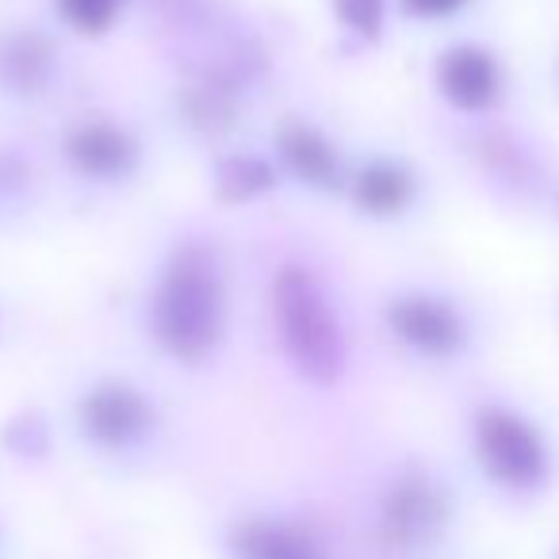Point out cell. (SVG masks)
<instances>
[{"instance_id":"6da1fadb","label":"cell","mask_w":559,"mask_h":559,"mask_svg":"<svg viewBox=\"0 0 559 559\" xmlns=\"http://www.w3.org/2000/svg\"><path fill=\"white\" fill-rule=\"evenodd\" d=\"M139 326L173 368L200 372L234 334V257L215 234L185 230L165 246L146 280Z\"/></svg>"},{"instance_id":"7a4b0ae2","label":"cell","mask_w":559,"mask_h":559,"mask_svg":"<svg viewBox=\"0 0 559 559\" xmlns=\"http://www.w3.org/2000/svg\"><path fill=\"white\" fill-rule=\"evenodd\" d=\"M464 452L495 498L536 506L559 483V444L548 421L506 391H479L464 406Z\"/></svg>"},{"instance_id":"3957f363","label":"cell","mask_w":559,"mask_h":559,"mask_svg":"<svg viewBox=\"0 0 559 559\" xmlns=\"http://www.w3.org/2000/svg\"><path fill=\"white\" fill-rule=\"evenodd\" d=\"M269 326L276 353L299 383L334 391L353 368V330L330 280L311 261L276 264L269 280Z\"/></svg>"},{"instance_id":"277c9868","label":"cell","mask_w":559,"mask_h":559,"mask_svg":"<svg viewBox=\"0 0 559 559\" xmlns=\"http://www.w3.org/2000/svg\"><path fill=\"white\" fill-rule=\"evenodd\" d=\"M449 142L483 200L506 215L548 218L559 188V157L533 123L521 116L452 123Z\"/></svg>"},{"instance_id":"5b68a950","label":"cell","mask_w":559,"mask_h":559,"mask_svg":"<svg viewBox=\"0 0 559 559\" xmlns=\"http://www.w3.org/2000/svg\"><path fill=\"white\" fill-rule=\"evenodd\" d=\"M380 330L399 357L429 372L467 368L487 345L479 304L437 280H406L383 292Z\"/></svg>"},{"instance_id":"8992f818","label":"cell","mask_w":559,"mask_h":559,"mask_svg":"<svg viewBox=\"0 0 559 559\" xmlns=\"http://www.w3.org/2000/svg\"><path fill=\"white\" fill-rule=\"evenodd\" d=\"M460 498L429 460H399L372 498V536L388 556L418 559L437 551L456 525Z\"/></svg>"},{"instance_id":"52a82bcc","label":"cell","mask_w":559,"mask_h":559,"mask_svg":"<svg viewBox=\"0 0 559 559\" xmlns=\"http://www.w3.org/2000/svg\"><path fill=\"white\" fill-rule=\"evenodd\" d=\"M429 93L449 123L518 116V70L495 39L452 35L429 58Z\"/></svg>"},{"instance_id":"ba28073f","label":"cell","mask_w":559,"mask_h":559,"mask_svg":"<svg viewBox=\"0 0 559 559\" xmlns=\"http://www.w3.org/2000/svg\"><path fill=\"white\" fill-rule=\"evenodd\" d=\"M70 421L78 441L100 460H139L157 444L165 414L139 380L104 372L73 395Z\"/></svg>"},{"instance_id":"9c48e42d","label":"cell","mask_w":559,"mask_h":559,"mask_svg":"<svg viewBox=\"0 0 559 559\" xmlns=\"http://www.w3.org/2000/svg\"><path fill=\"white\" fill-rule=\"evenodd\" d=\"M55 150L66 177L96 192H119L134 185L150 162L142 131L116 111H81L66 119Z\"/></svg>"},{"instance_id":"30bf717a","label":"cell","mask_w":559,"mask_h":559,"mask_svg":"<svg viewBox=\"0 0 559 559\" xmlns=\"http://www.w3.org/2000/svg\"><path fill=\"white\" fill-rule=\"evenodd\" d=\"M345 203L372 226H406L429 203V173L403 150H368L353 157Z\"/></svg>"},{"instance_id":"8fae6325","label":"cell","mask_w":559,"mask_h":559,"mask_svg":"<svg viewBox=\"0 0 559 559\" xmlns=\"http://www.w3.org/2000/svg\"><path fill=\"white\" fill-rule=\"evenodd\" d=\"M249 81L226 62H195L169 93V116L188 139L223 142L238 131L249 104Z\"/></svg>"},{"instance_id":"7c38bea8","label":"cell","mask_w":559,"mask_h":559,"mask_svg":"<svg viewBox=\"0 0 559 559\" xmlns=\"http://www.w3.org/2000/svg\"><path fill=\"white\" fill-rule=\"evenodd\" d=\"M269 154L284 173V185H296L311 195H345L353 154H345L342 139L330 134L319 119L280 116L272 127Z\"/></svg>"},{"instance_id":"4fadbf2b","label":"cell","mask_w":559,"mask_h":559,"mask_svg":"<svg viewBox=\"0 0 559 559\" xmlns=\"http://www.w3.org/2000/svg\"><path fill=\"white\" fill-rule=\"evenodd\" d=\"M66 73V50L50 27L4 24L0 27V100L43 104L55 96Z\"/></svg>"},{"instance_id":"5bb4252c","label":"cell","mask_w":559,"mask_h":559,"mask_svg":"<svg viewBox=\"0 0 559 559\" xmlns=\"http://www.w3.org/2000/svg\"><path fill=\"white\" fill-rule=\"evenodd\" d=\"M223 551L226 559H334L307 521L272 510L238 513L223 528Z\"/></svg>"},{"instance_id":"9a60e30c","label":"cell","mask_w":559,"mask_h":559,"mask_svg":"<svg viewBox=\"0 0 559 559\" xmlns=\"http://www.w3.org/2000/svg\"><path fill=\"white\" fill-rule=\"evenodd\" d=\"M207 188L211 200L226 211L253 207L284 188V173L272 162L269 150L257 146H223L215 150L207 165Z\"/></svg>"},{"instance_id":"2e32d148","label":"cell","mask_w":559,"mask_h":559,"mask_svg":"<svg viewBox=\"0 0 559 559\" xmlns=\"http://www.w3.org/2000/svg\"><path fill=\"white\" fill-rule=\"evenodd\" d=\"M43 192V173L32 162V154H24L12 142H0V226L20 223L24 215H32Z\"/></svg>"},{"instance_id":"e0dca14e","label":"cell","mask_w":559,"mask_h":559,"mask_svg":"<svg viewBox=\"0 0 559 559\" xmlns=\"http://www.w3.org/2000/svg\"><path fill=\"white\" fill-rule=\"evenodd\" d=\"M330 20L357 50H376L388 43L395 24V0H326Z\"/></svg>"},{"instance_id":"ac0fdd59","label":"cell","mask_w":559,"mask_h":559,"mask_svg":"<svg viewBox=\"0 0 559 559\" xmlns=\"http://www.w3.org/2000/svg\"><path fill=\"white\" fill-rule=\"evenodd\" d=\"M131 12V0H50V16L66 35L100 43L119 32Z\"/></svg>"},{"instance_id":"d6986e66","label":"cell","mask_w":559,"mask_h":559,"mask_svg":"<svg viewBox=\"0 0 559 559\" xmlns=\"http://www.w3.org/2000/svg\"><path fill=\"white\" fill-rule=\"evenodd\" d=\"M0 449L9 452L12 460H24V464H39V460L50 456L55 449V429H50V418L39 411H20L4 421L0 429Z\"/></svg>"},{"instance_id":"ffe728a7","label":"cell","mask_w":559,"mask_h":559,"mask_svg":"<svg viewBox=\"0 0 559 559\" xmlns=\"http://www.w3.org/2000/svg\"><path fill=\"white\" fill-rule=\"evenodd\" d=\"M483 0H395V16L414 27H456L479 12Z\"/></svg>"},{"instance_id":"44dd1931","label":"cell","mask_w":559,"mask_h":559,"mask_svg":"<svg viewBox=\"0 0 559 559\" xmlns=\"http://www.w3.org/2000/svg\"><path fill=\"white\" fill-rule=\"evenodd\" d=\"M548 73H551V93H556V100H559V47L551 50V66H548Z\"/></svg>"},{"instance_id":"7402d4cb","label":"cell","mask_w":559,"mask_h":559,"mask_svg":"<svg viewBox=\"0 0 559 559\" xmlns=\"http://www.w3.org/2000/svg\"><path fill=\"white\" fill-rule=\"evenodd\" d=\"M548 218H551V226L559 230V188H556V195H551V207H548Z\"/></svg>"},{"instance_id":"603a6c76","label":"cell","mask_w":559,"mask_h":559,"mask_svg":"<svg viewBox=\"0 0 559 559\" xmlns=\"http://www.w3.org/2000/svg\"><path fill=\"white\" fill-rule=\"evenodd\" d=\"M556 322H559V299H556Z\"/></svg>"},{"instance_id":"cb8c5ba5","label":"cell","mask_w":559,"mask_h":559,"mask_svg":"<svg viewBox=\"0 0 559 559\" xmlns=\"http://www.w3.org/2000/svg\"><path fill=\"white\" fill-rule=\"evenodd\" d=\"M551 559H559V548H556V551H551Z\"/></svg>"}]
</instances>
